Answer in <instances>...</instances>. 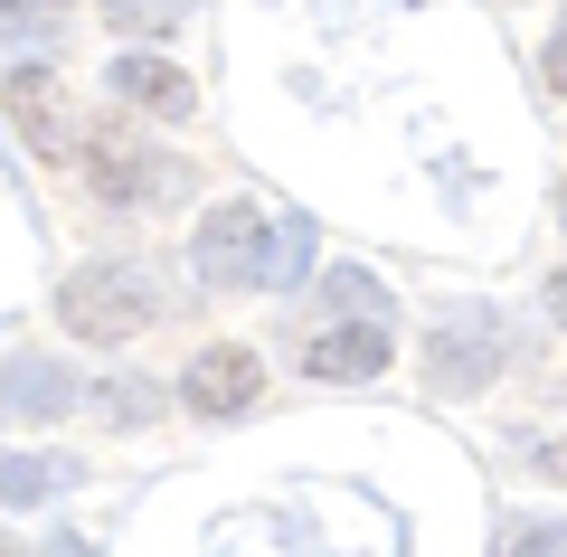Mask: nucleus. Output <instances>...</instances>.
<instances>
[{"instance_id":"obj_10","label":"nucleus","mask_w":567,"mask_h":557,"mask_svg":"<svg viewBox=\"0 0 567 557\" xmlns=\"http://www.w3.org/2000/svg\"><path fill=\"white\" fill-rule=\"evenodd\" d=\"M76 482V463H39V454H10L0 463V501H48Z\"/></svg>"},{"instance_id":"obj_18","label":"nucleus","mask_w":567,"mask_h":557,"mask_svg":"<svg viewBox=\"0 0 567 557\" xmlns=\"http://www.w3.org/2000/svg\"><path fill=\"white\" fill-rule=\"evenodd\" d=\"M0 557H20V538H0Z\"/></svg>"},{"instance_id":"obj_5","label":"nucleus","mask_w":567,"mask_h":557,"mask_svg":"<svg viewBox=\"0 0 567 557\" xmlns=\"http://www.w3.org/2000/svg\"><path fill=\"white\" fill-rule=\"evenodd\" d=\"M425 369H435V388H492V369H502V321H483V312H464V321H445V331L425 340Z\"/></svg>"},{"instance_id":"obj_4","label":"nucleus","mask_w":567,"mask_h":557,"mask_svg":"<svg viewBox=\"0 0 567 557\" xmlns=\"http://www.w3.org/2000/svg\"><path fill=\"white\" fill-rule=\"evenodd\" d=\"M85 171H95V189H104V199L142 208V199H162L171 179H181V161H162V152H142L133 133H114V123H104V133H95V152H85Z\"/></svg>"},{"instance_id":"obj_8","label":"nucleus","mask_w":567,"mask_h":557,"mask_svg":"<svg viewBox=\"0 0 567 557\" xmlns=\"http://www.w3.org/2000/svg\"><path fill=\"white\" fill-rule=\"evenodd\" d=\"M0 406H10V416H66V406H76V379H66L58 359H0Z\"/></svg>"},{"instance_id":"obj_7","label":"nucleus","mask_w":567,"mask_h":557,"mask_svg":"<svg viewBox=\"0 0 567 557\" xmlns=\"http://www.w3.org/2000/svg\"><path fill=\"white\" fill-rule=\"evenodd\" d=\"M114 95L133 104V114H162V123L199 114V85H189V66H171V58H114Z\"/></svg>"},{"instance_id":"obj_14","label":"nucleus","mask_w":567,"mask_h":557,"mask_svg":"<svg viewBox=\"0 0 567 557\" xmlns=\"http://www.w3.org/2000/svg\"><path fill=\"white\" fill-rule=\"evenodd\" d=\"M539 76H548V95H567V20H558V39L539 48Z\"/></svg>"},{"instance_id":"obj_12","label":"nucleus","mask_w":567,"mask_h":557,"mask_svg":"<svg viewBox=\"0 0 567 557\" xmlns=\"http://www.w3.org/2000/svg\"><path fill=\"white\" fill-rule=\"evenodd\" d=\"M104 20H114V29H162L171 0H104Z\"/></svg>"},{"instance_id":"obj_2","label":"nucleus","mask_w":567,"mask_h":557,"mask_svg":"<svg viewBox=\"0 0 567 557\" xmlns=\"http://www.w3.org/2000/svg\"><path fill=\"white\" fill-rule=\"evenodd\" d=\"M256 398H265V359L237 350V340H218V350H199L181 369V406L189 416H246Z\"/></svg>"},{"instance_id":"obj_3","label":"nucleus","mask_w":567,"mask_h":557,"mask_svg":"<svg viewBox=\"0 0 567 557\" xmlns=\"http://www.w3.org/2000/svg\"><path fill=\"white\" fill-rule=\"evenodd\" d=\"M199 275L208 283H265V208L227 199L199 218Z\"/></svg>"},{"instance_id":"obj_11","label":"nucleus","mask_w":567,"mask_h":557,"mask_svg":"<svg viewBox=\"0 0 567 557\" xmlns=\"http://www.w3.org/2000/svg\"><path fill=\"white\" fill-rule=\"evenodd\" d=\"M95 406H104L114 425H152V416H162V398H152L142 379H104V388H95Z\"/></svg>"},{"instance_id":"obj_13","label":"nucleus","mask_w":567,"mask_h":557,"mask_svg":"<svg viewBox=\"0 0 567 557\" xmlns=\"http://www.w3.org/2000/svg\"><path fill=\"white\" fill-rule=\"evenodd\" d=\"M502 557H567V529H511Z\"/></svg>"},{"instance_id":"obj_17","label":"nucleus","mask_w":567,"mask_h":557,"mask_svg":"<svg viewBox=\"0 0 567 557\" xmlns=\"http://www.w3.org/2000/svg\"><path fill=\"white\" fill-rule=\"evenodd\" d=\"M548 312H558V321H567V275H548Z\"/></svg>"},{"instance_id":"obj_1","label":"nucleus","mask_w":567,"mask_h":557,"mask_svg":"<svg viewBox=\"0 0 567 557\" xmlns=\"http://www.w3.org/2000/svg\"><path fill=\"white\" fill-rule=\"evenodd\" d=\"M58 321L76 340H95V350H123V340L152 331V283L123 275V265H85V275L58 283Z\"/></svg>"},{"instance_id":"obj_15","label":"nucleus","mask_w":567,"mask_h":557,"mask_svg":"<svg viewBox=\"0 0 567 557\" xmlns=\"http://www.w3.org/2000/svg\"><path fill=\"white\" fill-rule=\"evenodd\" d=\"M66 0H0V20H58Z\"/></svg>"},{"instance_id":"obj_16","label":"nucleus","mask_w":567,"mask_h":557,"mask_svg":"<svg viewBox=\"0 0 567 557\" xmlns=\"http://www.w3.org/2000/svg\"><path fill=\"white\" fill-rule=\"evenodd\" d=\"M539 473H548V482H567V435H548V444H539Z\"/></svg>"},{"instance_id":"obj_6","label":"nucleus","mask_w":567,"mask_h":557,"mask_svg":"<svg viewBox=\"0 0 567 557\" xmlns=\"http://www.w3.org/2000/svg\"><path fill=\"white\" fill-rule=\"evenodd\" d=\"M388 359H398V340H388L379 321H341V331H312L303 369H312V379H341V388H360V379H379Z\"/></svg>"},{"instance_id":"obj_9","label":"nucleus","mask_w":567,"mask_h":557,"mask_svg":"<svg viewBox=\"0 0 567 557\" xmlns=\"http://www.w3.org/2000/svg\"><path fill=\"white\" fill-rule=\"evenodd\" d=\"M10 123H20L29 152L58 161L66 152V95H58V76H10Z\"/></svg>"},{"instance_id":"obj_19","label":"nucleus","mask_w":567,"mask_h":557,"mask_svg":"<svg viewBox=\"0 0 567 557\" xmlns=\"http://www.w3.org/2000/svg\"><path fill=\"white\" fill-rule=\"evenodd\" d=\"M558 218H567V189H558Z\"/></svg>"}]
</instances>
